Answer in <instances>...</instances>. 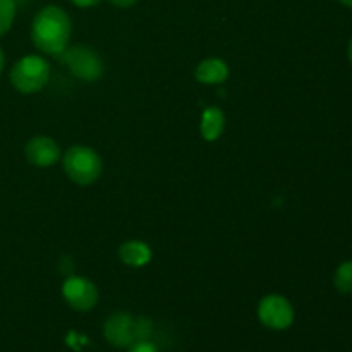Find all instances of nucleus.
I'll return each instance as SVG.
<instances>
[{"mask_svg":"<svg viewBox=\"0 0 352 352\" xmlns=\"http://www.w3.org/2000/svg\"><path fill=\"white\" fill-rule=\"evenodd\" d=\"M72 6L79 7V9H89V7H96L102 0H69Z\"/></svg>","mask_w":352,"mask_h":352,"instance_id":"nucleus-15","label":"nucleus"},{"mask_svg":"<svg viewBox=\"0 0 352 352\" xmlns=\"http://www.w3.org/2000/svg\"><path fill=\"white\" fill-rule=\"evenodd\" d=\"M117 254H119V260L122 261L126 267L131 268L146 267L151 261V258H153V251L148 246V243L140 239H131L122 243L119 246Z\"/></svg>","mask_w":352,"mask_h":352,"instance_id":"nucleus-10","label":"nucleus"},{"mask_svg":"<svg viewBox=\"0 0 352 352\" xmlns=\"http://www.w3.org/2000/svg\"><path fill=\"white\" fill-rule=\"evenodd\" d=\"M62 298L74 311H89L98 302V289L89 278L81 275H71L62 282Z\"/></svg>","mask_w":352,"mask_h":352,"instance_id":"nucleus-6","label":"nucleus"},{"mask_svg":"<svg viewBox=\"0 0 352 352\" xmlns=\"http://www.w3.org/2000/svg\"><path fill=\"white\" fill-rule=\"evenodd\" d=\"M347 55H349V60H351V65H352V38L349 41V47H347Z\"/></svg>","mask_w":352,"mask_h":352,"instance_id":"nucleus-18","label":"nucleus"},{"mask_svg":"<svg viewBox=\"0 0 352 352\" xmlns=\"http://www.w3.org/2000/svg\"><path fill=\"white\" fill-rule=\"evenodd\" d=\"M340 3H342V6H346V7H349V9H352V0H339Z\"/></svg>","mask_w":352,"mask_h":352,"instance_id":"nucleus-19","label":"nucleus"},{"mask_svg":"<svg viewBox=\"0 0 352 352\" xmlns=\"http://www.w3.org/2000/svg\"><path fill=\"white\" fill-rule=\"evenodd\" d=\"M62 168L69 181L78 186H91L103 172L102 157L86 144H72L62 153Z\"/></svg>","mask_w":352,"mask_h":352,"instance_id":"nucleus-2","label":"nucleus"},{"mask_svg":"<svg viewBox=\"0 0 352 352\" xmlns=\"http://www.w3.org/2000/svg\"><path fill=\"white\" fill-rule=\"evenodd\" d=\"M3 65H6V55H3L2 47H0V76H2L3 72Z\"/></svg>","mask_w":352,"mask_h":352,"instance_id":"nucleus-17","label":"nucleus"},{"mask_svg":"<svg viewBox=\"0 0 352 352\" xmlns=\"http://www.w3.org/2000/svg\"><path fill=\"white\" fill-rule=\"evenodd\" d=\"M109 2L117 9H129V7L136 6L138 0H109Z\"/></svg>","mask_w":352,"mask_h":352,"instance_id":"nucleus-16","label":"nucleus"},{"mask_svg":"<svg viewBox=\"0 0 352 352\" xmlns=\"http://www.w3.org/2000/svg\"><path fill=\"white\" fill-rule=\"evenodd\" d=\"M258 320L270 330H287L294 323V308L285 296L267 294L258 302Z\"/></svg>","mask_w":352,"mask_h":352,"instance_id":"nucleus-5","label":"nucleus"},{"mask_svg":"<svg viewBox=\"0 0 352 352\" xmlns=\"http://www.w3.org/2000/svg\"><path fill=\"white\" fill-rule=\"evenodd\" d=\"M230 69L223 58L210 57L199 62L195 69V79L199 85L219 86L229 79Z\"/></svg>","mask_w":352,"mask_h":352,"instance_id":"nucleus-9","label":"nucleus"},{"mask_svg":"<svg viewBox=\"0 0 352 352\" xmlns=\"http://www.w3.org/2000/svg\"><path fill=\"white\" fill-rule=\"evenodd\" d=\"M333 287L340 294H352V260L339 265L333 275Z\"/></svg>","mask_w":352,"mask_h":352,"instance_id":"nucleus-12","label":"nucleus"},{"mask_svg":"<svg viewBox=\"0 0 352 352\" xmlns=\"http://www.w3.org/2000/svg\"><path fill=\"white\" fill-rule=\"evenodd\" d=\"M24 157L33 167L48 168L58 164L62 158V150L57 141L45 134L33 136L24 146Z\"/></svg>","mask_w":352,"mask_h":352,"instance_id":"nucleus-8","label":"nucleus"},{"mask_svg":"<svg viewBox=\"0 0 352 352\" xmlns=\"http://www.w3.org/2000/svg\"><path fill=\"white\" fill-rule=\"evenodd\" d=\"M127 352H160L158 347L155 346L150 340H136L133 346H129V351Z\"/></svg>","mask_w":352,"mask_h":352,"instance_id":"nucleus-14","label":"nucleus"},{"mask_svg":"<svg viewBox=\"0 0 352 352\" xmlns=\"http://www.w3.org/2000/svg\"><path fill=\"white\" fill-rule=\"evenodd\" d=\"M16 19V3L14 0H0V36L7 34Z\"/></svg>","mask_w":352,"mask_h":352,"instance_id":"nucleus-13","label":"nucleus"},{"mask_svg":"<svg viewBox=\"0 0 352 352\" xmlns=\"http://www.w3.org/2000/svg\"><path fill=\"white\" fill-rule=\"evenodd\" d=\"M52 76L50 62L36 54L24 55L10 69V85L21 95L40 93L48 85Z\"/></svg>","mask_w":352,"mask_h":352,"instance_id":"nucleus-3","label":"nucleus"},{"mask_svg":"<svg viewBox=\"0 0 352 352\" xmlns=\"http://www.w3.org/2000/svg\"><path fill=\"white\" fill-rule=\"evenodd\" d=\"M58 58L69 72L82 82H96L105 74V62L89 45L78 43L67 47Z\"/></svg>","mask_w":352,"mask_h":352,"instance_id":"nucleus-4","label":"nucleus"},{"mask_svg":"<svg viewBox=\"0 0 352 352\" xmlns=\"http://www.w3.org/2000/svg\"><path fill=\"white\" fill-rule=\"evenodd\" d=\"M226 131V113L222 109L215 105H210L203 110L201 120H199V134L205 141L213 143L222 138Z\"/></svg>","mask_w":352,"mask_h":352,"instance_id":"nucleus-11","label":"nucleus"},{"mask_svg":"<svg viewBox=\"0 0 352 352\" xmlns=\"http://www.w3.org/2000/svg\"><path fill=\"white\" fill-rule=\"evenodd\" d=\"M31 41L43 55L58 57L69 47L72 34V21L58 6H45L36 12L31 23Z\"/></svg>","mask_w":352,"mask_h":352,"instance_id":"nucleus-1","label":"nucleus"},{"mask_svg":"<svg viewBox=\"0 0 352 352\" xmlns=\"http://www.w3.org/2000/svg\"><path fill=\"white\" fill-rule=\"evenodd\" d=\"M103 337L113 347H129L138 340V323L127 311H116L103 323Z\"/></svg>","mask_w":352,"mask_h":352,"instance_id":"nucleus-7","label":"nucleus"}]
</instances>
